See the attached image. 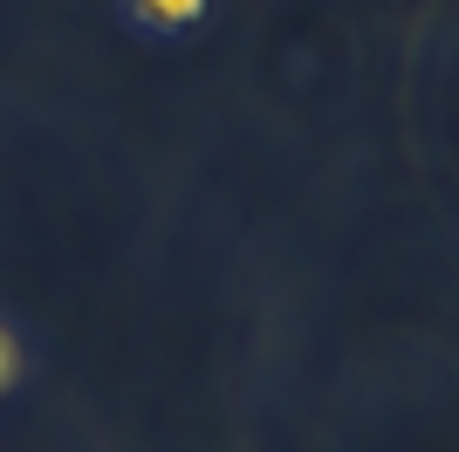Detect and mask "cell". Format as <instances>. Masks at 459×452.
I'll use <instances>...</instances> for the list:
<instances>
[{
    "label": "cell",
    "instance_id": "1",
    "mask_svg": "<svg viewBox=\"0 0 459 452\" xmlns=\"http://www.w3.org/2000/svg\"><path fill=\"white\" fill-rule=\"evenodd\" d=\"M137 14L152 21V28H186V21L206 14V0H137Z\"/></svg>",
    "mask_w": 459,
    "mask_h": 452
},
{
    "label": "cell",
    "instance_id": "2",
    "mask_svg": "<svg viewBox=\"0 0 459 452\" xmlns=\"http://www.w3.org/2000/svg\"><path fill=\"white\" fill-rule=\"evenodd\" d=\"M7 377H14V343L0 336V384H7Z\"/></svg>",
    "mask_w": 459,
    "mask_h": 452
}]
</instances>
